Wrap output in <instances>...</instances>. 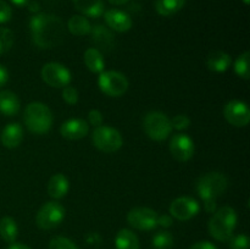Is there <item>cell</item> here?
I'll use <instances>...</instances> for the list:
<instances>
[{
  "label": "cell",
  "mask_w": 250,
  "mask_h": 249,
  "mask_svg": "<svg viewBox=\"0 0 250 249\" xmlns=\"http://www.w3.org/2000/svg\"><path fill=\"white\" fill-rule=\"evenodd\" d=\"M32 41L41 49H53L60 45L65 38L62 20L53 14L34 15L29 21Z\"/></svg>",
  "instance_id": "obj_1"
},
{
  "label": "cell",
  "mask_w": 250,
  "mask_h": 249,
  "mask_svg": "<svg viewBox=\"0 0 250 249\" xmlns=\"http://www.w3.org/2000/svg\"><path fill=\"white\" fill-rule=\"evenodd\" d=\"M238 216L233 208L222 207L212 214L208 224L210 236L219 242H227L233 236Z\"/></svg>",
  "instance_id": "obj_2"
},
{
  "label": "cell",
  "mask_w": 250,
  "mask_h": 249,
  "mask_svg": "<svg viewBox=\"0 0 250 249\" xmlns=\"http://www.w3.org/2000/svg\"><path fill=\"white\" fill-rule=\"evenodd\" d=\"M53 112L48 105L41 102H32L23 112V122L27 129L34 134H45L53 126Z\"/></svg>",
  "instance_id": "obj_3"
},
{
  "label": "cell",
  "mask_w": 250,
  "mask_h": 249,
  "mask_svg": "<svg viewBox=\"0 0 250 249\" xmlns=\"http://www.w3.org/2000/svg\"><path fill=\"white\" fill-rule=\"evenodd\" d=\"M197 193L205 203H217L216 199L226 192L229 187L227 177L221 172H208L197 181Z\"/></svg>",
  "instance_id": "obj_4"
},
{
  "label": "cell",
  "mask_w": 250,
  "mask_h": 249,
  "mask_svg": "<svg viewBox=\"0 0 250 249\" xmlns=\"http://www.w3.org/2000/svg\"><path fill=\"white\" fill-rule=\"evenodd\" d=\"M143 129L146 136L156 142L165 141L172 132L171 120L161 111H149L143 119Z\"/></svg>",
  "instance_id": "obj_5"
},
{
  "label": "cell",
  "mask_w": 250,
  "mask_h": 249,
  "mask_svg": "<svg viewBox=\"0 0 250 249\" xmlns=\"http://www.w3.org/2000/svg\"><path fill=\"white\" fill-rule=\"evenodd\" d=\"M92 142L97 149L103 153H115L124 144V138L116 128L102 124L95 127L92 133Z\"/></svg>",
  "instance_id": "obj_6"
},
{
  "label": "cell",
  "mask_w": 250,
  "mask_h": 249,
  "mask_svg": "<svg viewBox=\"0 0 250 249\" xmlns=\"http://www.w3.org/2000/svg\"><path fill=\"white\" fill-rule=\"evenodd\" d=\"M98 85L105 95L111 98L122 97L128 89V80L119 71H103L99 73Z\"/></svg>",
  "instance_id": "obj_7"
},
{
  "label": "cell",
  "mask_w": 250,
  "mask_h": 249,
  "mask_svg": "<svg viewBox=\"0 0 250 249\" xmlns=\"http://www.w3.org/2000/svg\"><path fill=\"white\" fill-rule=\"evenodd\" d=\"M66 210L62 204L50 200L42 205L36 215V224L41 229H53L63 221Z\"/></svg>",
  "instance_id": "obj_8"
},
{
  "label": "cell",
  "mask_w": 250,
  "mask_h": 249,
  "mask_svg": "<svg viewBox=\"0 0 250 249\" xmlns=\"http://www.w3.org/2000/svg\"><path fill=\"white\" fill-rule=\"evenodd\" d=\"M42 80L53 88H63L72 80L70 70L60 62H48L42 67Z\"/></svg>",
  "instance_id": "obj_9"
},
{
  "label": "cell",
  "mask_w": 250,
  "mask_h": 249,
  "mask_svg": "<svg viewBox=\"0 0 250 249\" xmlns=\"http://www.w3.org/2000/svg\"><path fill=\"white\" fill-rule=\"evenodd\" d=\"M158 212L150 208L137 207L128 211L127 222L139 231H151L158 227Z\"/></svg>",
  "instance_id": "obj_10"
},
{
  "label": "cell",
  "mask_w": 250,
  "mask_h": 249,
  "mask_svg": "<svg viewBox=\"0 0 250 249\" xmlns=\"http://www.w3.org/2000/svg\"><path fill=\"white\" fill-rule=\"evenodd\" d=\"M199 211V202L194 198L187 197V195L176 198L175 200H172L170 208H168V212H170L171 216L176 220H180V221H188V220L197 216Z\"/></svg>",
  "instance_id": "obj_11"
},
{
  "label": "cell",
  "mask_w": 250,
  "mask_h": 249,
  "mask_svg": "<svg viewBox=\"0 0 250 249\" xmlns=\"http://www.w3.org/2000/svg\"><path fill=\"white\" fill-rule=\"evenodd\" d=\"M168 149L176 160L186 163L194 155V142L188 134L176 133L171 137Z\"/></svg>",
  "instance_id": "obj_12"
},
{
  "label": "cell",
  "mask_w": 250,
  "mask_h": 249,
  "mask_svg": "<svg viewBox=\"0 0 250 249\" xmlns=\"http://www.w3.org/2000/svg\"><path fill=\"white\" fill-rule=\"evenodd\" d=\"M224 116L229 124L234 127H246L250 121V110L247 103L242 100H231L224 107Z\"/></svg>",
  "instance_id": "obj_13"
},
{
  "label": "cell",
  "mask_w": 250,
  "mask_h": 249,
  "mask_svg": "<svg viewBox=\"0 0 250 249\" xmlns=\"http://www.w3.org/2000/svg\"><path fill=\"white\" fill-rule=\"evenodd\" d=\"M105 23L107 24L111 31L124 33V32L129 31L132 28V17L127 12L122 11L119 9H111L104 12Z\"/></svg>",
  "instance_id": "obj_14"
},
{
  "label": "cell",
  "mask_w": 250,
  "mask_h": 249,
  "mask_svg": "<svg viewBox=\"0 0 250 249\" xmlns=\"http://www.w3.org/2000/svg\"><path fill=\"white\" fill-rule=\"evenodd\" d=\"M89 132V124L83 119H70L60 127V133L68 141H78L84 138Z\"/></svg>",
  "instance_id": "obj_15"
},
{
  "label": "cell",
  "mask_w": 250,
  "mask_h": 249,
  "mask_svg": "<svg viewBox=\"0 0 250 249\" xmlns=\"http://www.w3.org/2000/svg\"><path fill=\"white\" fill-rule=\"evenodd\" d=\"M93 43L100 51H111L115 48V36L109 27L104 24H95L90 29Z\"/></svg>",
  "instance_id": "obj_16"
},
{
  "label": "cell",
  "mask_w": 250,
  "mask_h": 249,
  "mask_svg": "<svg viewBox=\"0 0 250 249\" xmlns=\"http://www.w3.org/2000/svg\"><path fill=\"white\" fill-rule=\"evenodd\" d=\"M0 141L5 148L14 149L23 141V127L17 122H11L2 128Z\"/></svg>",
  "instance_id": "obj_17"
},
{
  "label": "cell",
  "mask_w": 250,
  "mask_h": 249,
  "mask_svg": "<svg viewBox=\"0 0 250 249\" xmlns=\"http://www.w3.org/2000/svg\"><path fill=\"white\" fill-rule=\"evenodd\" d=\"M232 63V58L222 50H215L208 55L207 66L210 71L216 73L226 72Z\"/></svg>",
  "instance_id": "obj_18"
},
{
  "label": "cell",
  "mask_w": 250,
  "mask_h": 249,
  "mask_svg": "<svg viewBox=\"0 0 250 249\" xmlns=\"http://www.w3.org/2000/svg\"><path fill=\"white\" fill-rule=\"evenodd\" d=\"M48 194L50 195L53 199H61L65 197L70 189V182H68L67 177L62 173H55L50 177L48 182Z\"/></svg>",
  "instance_id": "obj_19"
},
{
  "label": "cell",
  "mask_w": 250,
  "mask_h": 249,
  "mask_svg": "<svg viewBox=\"0 0 250 249\" xmlns=\"http://www.w3.org/2000/svg\"><path fill=\"white\" fill-rule=\"evenodd\" d=\"M72 2L76 9L82 12L83 16L98 19L105 12V5L103 0H72Z\"/></svg>",
  "instance_id": "obj_20"
},
{
  "label": "cell",
  "mask_w": 250,
  "mask_h": 249,
  "mask_svg": "<svg viewBox=\"0 0 250 249\" xmlns=\"http://www.w3.org/2000/svg\"><path fill=\"white\" fill-rule=\"evenodd\" d=\"M20 111V99L11 90L0 92V112L5 116H15Z\"/></svg>",
  "instance_id": "obj_21"
},
{
  "label": "cell",
  "mask_w": 250,
  "mask_h": 249,
  "mask_svg": "<svg viewBox=\"0 0 250 249\" xmlns=\"http://www.w3.org/2000/svg\"><path fill=\"white\" fill-rule=\"evenodd\" d=\"M83 61L88 70L93 73H102L105 68V60L103 53L97 48H89L84 51Z\"/></svg>",
  "instance_id": "obj_22"
},
{
  "label": "cell",
  "mask_w": 250,
  "mask_h": 249,
  "mask_svg": "<svg viewBox=\"0 0 250 249\" xmlns=\"http://www.w3.org/2000/svg\"><path fill=\"white\" fill-rule=\"evenodd\" d=\"M115 248L116 249H139V239L133 231L122 228L115 237Z\"/></svg>",
  "instance_id": "obj_23"
},
{
  "label": "cell",
  "mask_w": 250,
  "mask_h": 249,
  "mask_svg": "<svg viewBox=\"0 0 250 249\" xmlns=\"http://www.w3.org/2000/svg\"><path fill=\"white\" fill-rule=\"evenodd\" d=\"M67 28L68 31H70V33H72L73 36L83 37L90 33L92 24H90V22L88 21L84 16H82V15H73V16L70 17V20H68Z\"/></svg>",
  "instance_id": "obj_24"
},
{
  "label": "cell",
  "mask_w": 250,
  "mask_h": 249,
  "mask_svg": "<svg viewBox=\"0 0 250 249\" xmlns=\"http://www.w3.org/2000/svg\"><path fill=\"white\" fill-rule=\"evenodd\" d=\"M19 236V226L11 216H4L0 220V237L7 243H14Z\"/></svg>",
  "instance_id": "obj_25"
},
{
  "label": "cell",
  "mask_w": 250,
  "mask_h": 249,
  "mask_svg": "<svg viewBox=\"0 0 250 249\" xmlns=\"http://www.w3.org/2000/svg\"><path fill=\"white\" fill-rule=\"evenodd\" d=\"M186 0H156L155 10L160 16H172L183 9Z\"/></svg>",
  "instance_id": "obj_26"
},
{
  "label": "cell",
  "mask_w": 250,
  "mask_h": 249,
  "mask_svg": "<svg viewBox=\"0 0 250 249\" xmlns=\"http://www.w3.org/2000/svg\"><path fill=\"white\" fill-rule=\"evenodd\" d=\"M175 244L172 233L168 231H160L154 234L151 238V247L153 249H172Z\"/></svg>",
  "instance_id": "obj_27"
},
{
  "label": "cell",
  "mask_w": 250,
  "mask_h": 249,
  "mask_svg": "<svg viewBox=\"0 0 250 249\" xmlns=\"http://www.w3.org/2000/svg\"><path fill=\"white\" fill-rule=\"evenodd\" d=\"M249 51H244L243 54L237 58L236 62H234V72L238 77L243 78V80H249L250 71H249Z\"/></svg>",
  "instance_id": "obj_28"
},
{
  "label": "cell",
  "mask_w": 250,
  "mask_h": 249,
  "mask_svg": "<svg viewBox=\"0 0 250 249\" xmlns=\"http://www.w3.org/2000/svg\"><path fill=\"white\" fill-rule=\"evenodd\" d=\"M14 32L6 27H0V55L7 53L14 45Z\"/></svg>",
  "instance_id": "obj_29"
},
{
  "label": "cell",
  "mask_w": 250,
  "mask_h": 249,
  "mask_svg": "<svg viewBox=\"0 0 250 249\" xmlns=\"http://www.w3.org/2000/svg\"><path fill=\"white\" fill-rule=\"evenodd\" d=\"M49 249H78L77 246L67 237H54L49 243Z\"/></svg>",
  "instance_id": "obj_30"
},
{
  "label": "cell",
  "mask_w": 250,
  "mask_h": 249,
  "mask_svg": "<svg viewBox=\"0 0 250 249\" xmlns=\"http://www.w3.org/2000/svg\"><path fill=\"white\" fill-rule=\"evenodd\" d=\"M229 249H249V237L244 233H239L237 236H232L229 239Z\"/></svg>",
  "instance_id": "obj_31"
},
{
  "label": "cell",
  "mask_w": 250,
  "mask_h": 249,
  "mask_svg": "<svg viewBox=\"0 0 250 249\" xmlns=\"http://www.w3.org/2000/svg\"><path fill=\"white\" fill-rule=\"evenodd\" d=\"M62 99L67 103L68 105H75L78 103L80 99V95H78L77 89L72 85H66L62 88Z\"/></svg>",
  "instance_id": "obj_32"
},
{
  "label": "cell",
  "mask_w": 250,
  "mask_h": 249,
  "mask_svg": "<svg viewBox=\"0 0 250 249\" xmlns=\"http://www.w3.org/2000/svg\"><path fill=\"white\" fill-rule=\"evenodd\" d=\"M190 124V119L185 114H178L172 117L171 120V126L172 128L177 129V131H183V129L188 128Z\"/></svg>",
  "instance_id": "obj_33"
},
{
  "label": "cell",
  "mask_w": 250,
  "mask_h": 249,
  "mask_svg": "<svg viewBox=\"0 0 250 249\" xmlns=\"http://www.w3.org/2000/svg\"><path fill=\"white\" fill-rule=\"evenodd\" d=\"M12 10L4 0H0V23H6L11 20Z\"/></svg>",
  "instance_id": "obj_34"
},
{
  "label": "cell",
  "mask_w": 250,
  "mask_h": 249,
  "mask_svg": "<svg viewBox=\"0 0 250 249\" xmlns=\"http://www.w3.org/2000/svg\"><path fill=\"white\" fill-rule=\"evenodd\" d=\"M88 121L92 124L93 127H99L103 124V121H104V117H103V114L100 110L98 109H92L89 112H88Z\"/></svg>",
  "instance_id": "obj_35"
},
{
  "label": "cell",
  "mask_w": 250,
  "mask_h": 249,
  "mask_svg": "<svg viewBox=\"0 0 250 249\" xmlns=\"http://www.w3.org/2000/svg\"><path fill=\"white\" fill-rule=\"evenodd\" d=\"M173 225V217L171 215H160L158 216V226L164 227V228H168Z\"/></svg>",
  "instance_id": "obj_36"
},
{
  "label": "cell",
  "mask_w": 250,
  "mask_h": 249,
  "mask_svg": "<svg viewBox=\"0 0 250 249\" xmlns=\"http://www.w3.org/2000/svg\"><path fill=\"white\" fill-rule=\"evenodd\" d=\"M189 249H217V247L209 241H202L193 244Z\"/></svg>",
  "instance_id": "obj_37"
},
{
  "label": "cell",
  "mask_w": 250,
  "mask_h": 249,
  "mask_svg": "<svg viewBox=\"0 0 250 249\" xmlns=\"http://www.w3.org/2000/svg\"><path fill=\"white\" fill-rule=\"evenodd\" d=\"M85 241L89 244H99L102 242V237L98 233H95V232H90V233L85 236Z\"/></svg>",
  "instance_id": "obj_38"
},
{
  "label": "cell",
  "mask_w": 250,
  "mask_h": 249,
  "mask_svg": "<svg viewBox=\"0 0 250 249\" xmlns=\"http://www.w3.org/2000/svg\"><path fill=\"white\" fill-rule=\"evenodd\" d=\"M9 81V72H7L6 68L0 63V88L4 87L6 84V82Z\"/></svg>",
  "instance_id": "obj_39"
},
{
  "label": "cell",
  "mask_w": 250,
  "mask_h": 249,
  "mask_svg": "<svg viewBox=\"0 0 250 249\" xmlns=\"http://www.w3.org/2000/svg\"><path fill=\"white\" fill-rule=\"evenodd\" d=\"M7 249H31L28 246H26V244H22V243H11L9 246V248Z\"/></svg>",
  "instance_id": "obj_40"
},
{
  "label": "cell",
  "mask_w": 250,
  "mask_h": 249,
  "mask_svg": "<svg viewBox=\"0 0 250 249\" xmlns=\"http://www.w3.org/2000/svg\"><path fill=\"white\" fill-rule=\"evenodd\" d=\"M10 1L12 2L14 5H16V6H26V5L29 4V0H10Z\"/></svg>",
  "instance_id": "obj_41"
},
{
  "label": "cell",
  "mask_w": 250,
  "mask_h": 249,
  "mask_svg": "<svg viewBox=\"0 0 250 249\" xmlns=\"http://www.w3.org/2000/svg\"><path fill=\"white\" fill-rule=\"evenodd\" d=\"M128 1H129V0H109L110 4L117 5V6H119V5H125V4H127V2H128Z\"/></svg>",
  "instance_id": "obj_42"
},
{
  "label": "cell",
  "mask_w": 250,
  "mask_h": 249,
  "mask_svg": "<svg viewBox=\"0 0 250 249\" xmlns=\"http://www.w3.org/2000/svg\"><path fill=\"white\" fill-rule=\"evenodd\" d=\"M34 10H36V11H38V10H39L38 4H32L31 5V11H34Z\"/></svg>",
  "instance_id": "obj_43"
},
{
  "label": "cell",
  "mask_w": 250,
  "mask_h": 249,
  "mask_svg": "<svg viewBox=\"0 0 250 249\" xmlns=\"http://www.w3.org/2000/svg\"><path fill=\"white\" fill-rule=\"evenodd\" d=\"M243 2L246 5H249V2H250V0H243Z\"/></svg>",
  "instance_id": "obj_44"
}]
</instances>
